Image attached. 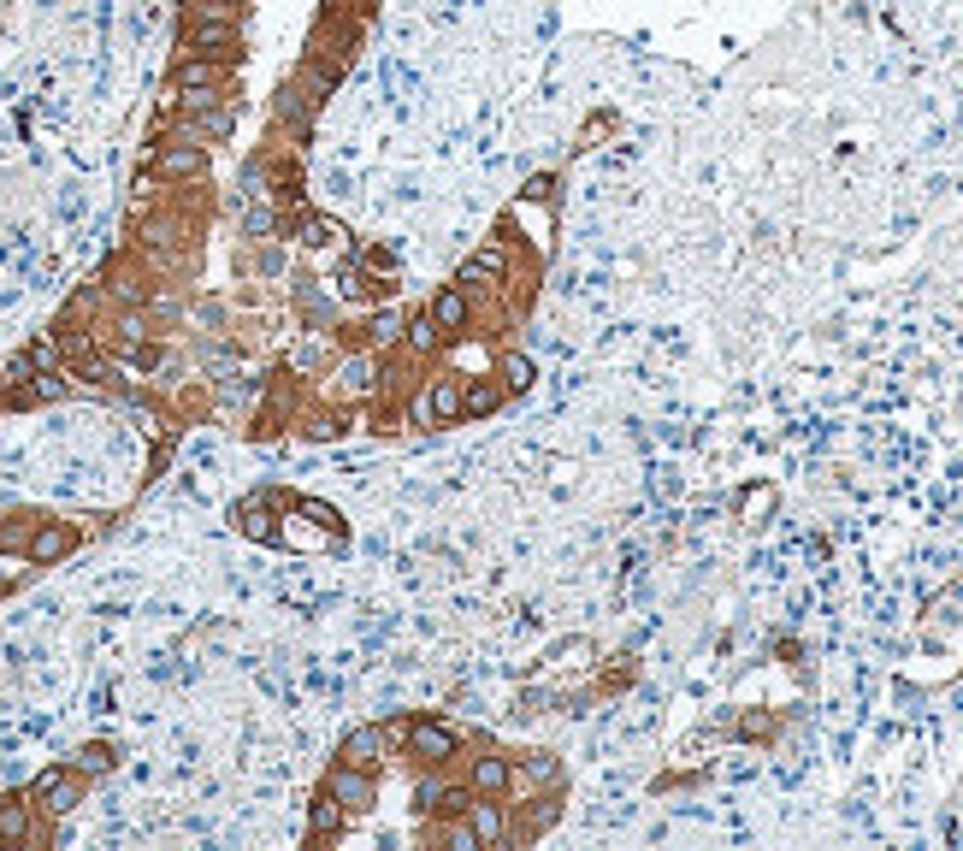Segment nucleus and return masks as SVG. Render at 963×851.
<instances>
[{"instance_id":"obj_4","label":"nucleus","mask_w":963,"mask_h":851,"mask_svg":"<svg viewBox=\"0 0 963 851\" xmlns=\"http://www.w3.org/2000/svg\"><path fill=\"white\" fill-rule=\"evenodd\" d=\"M408 745H414V757H426V763L455 757V733L444 721H414V727H408Z\"/></svg>"},{"instance_id":"obj_9","label":"nucleus","mask_w":963,"mask_h":851,"mask_svg":"<svg viewBox=\"0 0 963 851\" xmlns=\"http://www.w3.org/2000/svg\"><path fill=\"white\" fill-rule=\"evenodd\" d=\"M24 834H30V804H24V798H6V804H0V840L18 846Z\"/></svg>"},{"instance_id":"obj_18","label":"nucleus","mask_w":963,"mask_h":851,"mask_svg":"<svg viewBox=\"0 0 963 851\" xmlns=\"http://www.w3.org/2000/svg\"><path fill=\"white\" fill-rule=\"evenodd\" d=\"M107 763H113V751H107V745H89V751H83V763H77V769H83V775H101V769H107Z\"/></svg>"},{"instance_id":"obj_12","label":"nucleus","mask_w":963,"mask_h":851,"mask_svg":"<svg viewBox=\"0 0 963 851\" xmlns=\"http://www.w3.org/2000/svg\"><path fill=\"white\" fill-rule=\"evenodd\" d=\"M473 786H479L485 798H497V792L509 786V763H503V757H479V763H473Z\"/></svg>"},{"instance_id":"obj_13","label":"nucleus","mask_w":963,"mask_h":851,"mask_svg":"<svg viewBox=\"0 0 963 851\" xmlns=\"http://www.w3.org/2000/svg\"><path fill=\"white\" fill-rule=\"evenodd\" d=\"M497 396H503L497 379H473V385L461 391V408H467V414H491V408H497Z\"/></svg>"},{"instance_id":"obj_6","label":"nucleus","mask_w":963,"mask_h":851,"mask_svg":"<svg viewBox=\"0 0 963 851\" xmlns=\"http://www.w3.org/2000/svg\"><path fill=\"white\" fill-rule=\"evenodd\" d=\"M455 284H461V290H497V284H503V255H497V249L473 255V261L455 272Z\"/></svg>"},{"instance_id":"obj_14","label":"nucleus","mask_w":963,"mask_h":851,"mask_svg":"<svg viewBox=\"0 0 963 851\" xmlns=\"http://www.w3.org/2000/svg\"><path fill=\"white\" fill-rule=\"evenodd\" d=\"M497 379H503L509 391H526V385H532V361H526L520 349H509V355H503V367H497Z\"/></svg>"},{"instance_id":"obj_8","label":"nucleus","mask_w":963,"mask_h":851,"mask_svg":"<svg viewBox=\"0 0 963 851\" xmlns=\"http://www.w3.org/2000/svg\"><path fill=\"white\" fill-rule=\"evenodd\" d=\"M467 314H473V308H467V290H461V284H455V290H438V302H432L438 331H461V326H467Z\"/></svg>"},{"instance_id":"obj_2","label":"nucleus","mask_w":963,"mask_h":851,"mask_svg":"<svg viewBox=\"0 0 963 851\" xmlns=\"http://www.w3.org/2000/svg\"><path fill=\"white\" fill-rule=\"evenodd\" d=\"M71 550H77V532L60 526V521L36 526V532L24 538V556H30V562H60V556H71Z\"/></svg>"},{"instance_id":"obj_17","label":"nucleus","mask_w":963,"mask_h":851,"mask_svg":"<svg viewBox=\"0 0 963 851\" xmlns=\"http://www.w3.org/2000/svg\"><path fill=\"white\" fill-rule=\"evenodd\" d=\"M408 343H414V349H432V343H438V320H432V314L414 320V326H408Z\"/></svg>"},{"instance_id":"obj_15","label":"nucleus","mask_w":963,"mask_h":851,"mask_svg":"<svg viewBox=\"0 0 963 851\" xmlns=\"http://www.w3.org/2000/svg\"><path fill=\"white\" fill-rule=\"evenodd\" d=\"M337 828H343V804H337V798L325 792L320 804H314V834H320V840H331Z\"/></svg>"},{"instance_id":"obj_3","label":"nucleus","mask_w":963,"mask_h":851,"mask_svg":"<svg viewBox=\"0 0 963 851\" xmlns=\"http://www.w3.org/2000/svg\"><path fill=\"white\" fill-rule=\"evenodd\" d=\"M154 172H160V178H201V172H207V154H201V142H172V148L154 154Z\"/></svg>"},{"instance_id":"obj_10","label":"nucleus","mask_w":963,"mask_h":851,"mask_svg":"<svg viewBox=\"0 0 963 851\" xmlns=\"http://www.w3.org/2000/svg\"><path fill=\"white\" fill-rule=\"evenodd\" d=\"M219 60H190V66H178V89L184 95H195V89H219Z\"/></svg>"},{"instance_id":"obj_7","label":"nucleus","mask_w":963,"mask_h":851,"mask_svg":"<svg viewBox=\"0 0 963 851\" xmlns=\"http://www.w3.org/2000/svg\"><path fill=\"white\" fill-rule=\"evenodd\" d=\"M379 751H385V733H379V727H355V733L343 739V763H349V769H373Z\"/></svg>"},{"instance_id":"obj_16","label":"nucleus","mask_w":963,"mask_h":851,"mask_svg":"<svg viewBox=\"0 0 963 851\" xmlns=\"http://www.w3.org/2000/svg\"><path fill=\"white\" fill-rule=\"evenodd\" d=\"M426 408H432V420H450V414H461V391H455V385H438Z\"/></svg>"},{"instance_id":"obj_11","label":"nucleus","mask_w":963,"mask_h":851,"mask_svg":"<svg viewBox=\"0 0 963 851\" xmlns=\"http://www.w3.org/2000/svg\"><path fill=\"white\" fill-rule=\"evenodd\" d=\"M467 834H473L479 846L503 840V810H497V804H473V822H467Z\"/></svg>"},{"instance_id":"obj_1","label":"nucleus","mask_w":963,"mask_h":851,"mask_svg":"<svg viewBox=\"0 0 963 851\" xmlns=\"http://www.w3.org/2000/svg\"><path fill=\"white\" fill-rule=\"evenodd\" d=\"M36 810H48V816H65L77 798H83V769H48L42 781H36Z\"/></svg>"},{"instance_id":"obj_5","label":"nucleus","mask_w":963,"mask_h":851,"mask_svg":"<svg viewBox=\"0 0 963 851\" xmlns=\"http://www.w3.org/2000/svg\"><path fill=\"white\" fill-rule=\"evenodd\" d=\"M331 798H337L343 810H367V804H373V781H367V769H349V763H343V769L331 775Z\"/></svg>"}]
</instances>
